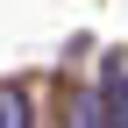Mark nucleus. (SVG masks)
I'll return each mask as SVG.
<instances>
[{
    "mask_svg": "<svg viewBox=\"0 0 128 128\" xmlns=\"http://www.w3.org/2000/svg\"><path fill=\"white\" fill-rule=\"evenodd\" d=\"M0 128H36V100L14 78H0Z\"/></svg>",
    "mask_w": 128,
    "mask_h": 128,
    "instance_id": "obj_1",
    "label": "nucleus"
},
{
    "mask_svg": "<svg viewBox=\"0 0 128 128\" xmlns=\"http://www.w3.org/2000/svg\"><path fill=\"white\" fill-rule=\"evenodd\" d=\"M64 128H107V107H100V92H92V86H78V92H71Z\"/></svg>",
    "mask_w": 128,
    "mask_h": 128,
    "instance_id": "obj_2",
    "label": "nucleus"
}]
</instances>
